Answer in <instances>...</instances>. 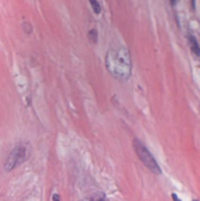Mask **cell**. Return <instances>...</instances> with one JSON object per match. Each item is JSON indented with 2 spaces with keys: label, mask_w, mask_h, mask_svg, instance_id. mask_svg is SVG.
<instances>
[{
  "label": "cell",
  "mask_w": 200,
  "mask_h": 201,
  "mask_svg": "<svg viewBox=\"0 0 200 201\" xmlns=\"http://www.w3.org/2000/svg\"><path fill=\"white\" fill-rule=\"evenodd\" d=\"M188 42H189V46H190V49L191 51L194 53L196 56H200V47L198 45V42L197 40L195 39L194 37H192V35H189L188 37Z\"/></svg>",
  "instance_id": "obj_4"
},
{
  "label": "cell",
  "mask_w": 200,
  "mask_h": 201,
  "mask_svg": "<svg viewBox=\"0 0 200 201\" xmlns=\"http://www.w3.org/2000/svg\"><path fill=\"white\" fill-rule=\"evenodd\" d=\"M105 64L109 73L120 81H126L132 76V59L126 47L119 46L108 50Z\"/></svg>",
  "instance_id": "obj_1"
},
{
  "label": "cell",
  "mask_w": 200,
  "mask_h": 201,
  "mask_svg": "<svg viewBox=\"0 0 200 201\" xmlns=\"http://www.w3.org/2000/svg\"><path fill=\"white\" fill-rule=\"evenodd\" d=\"M31 156V144L29 142H20L13 148L5 160L4 170L11 172L12 170L21 166Z\"/></svg>",
  "instance_id": "obj_2"
},
{
  "label": "cell",
  "mask_w": 200,
  "mask_h": 201,
  "mask_svg": "<svg viewBox=\"0 0 200 201\" xmlns=\"http://www.w3.org/2000/svg\"><path fill=\"white\" fill-rule=\"evenodd\" d=\"M52 201H61L59 194H57V193L53 194V195H52Z\"/></svg>",
  "instance_id": "obj_8"
},
{
  "label": "cell",
  "mask_w": 200,
  "mask_h": 201,
  "mask_svg": "<svg viewBox=\"0 0 200 201\" xmlns=\"http://www.w3.org/2000/svg\"><path fill=\"white\" fill-rule=\"evenodd\" d=\"M133 145L134 148V151L137 154V156L140 159V161L143 163V165L148 169L150 172H152L155 175L161 174V169H160L158 163L156 162V160L154 159L152 154L150 153V151L144 146V144L139 141L138 139H133Z\"/></svg>",
  "instance_id": "obj_3"
},
{
  "label": "cell",
  "mask_w": 200,
  "mask_h": 201,
  "mask_svg": "<svg viewBox=\"0 0 200 201\" xmlns=\"http://www.w3.org/2000/svg\"><path fill=\"white\" fill-rule=\"evenodd\" d=\"M170 1H171L172 5H176V3L178 2V0H170Z\"/></svg>",
  "instance_id": "obj_10"
},
{
  "label": "cell",
  "mask_w": 200,
  "mask_h": 201,
  "mask_svg": "<svg viewBox=\"0 0 200 201\" xmlns=\"http://www.w3.org/2000/svg\"><path fill=\"white\" fill-rule=\"evenodd\" d=\"M90 201H105V195L102 192H97L93 194L92 197L90 198Z\"/></svg>",
  "instance_id": "obj_7"
},
{
  "label": "cell",
  "mask_w": 200,
  "mask_h": 201,
  "mask_svg": "<svg viewBox=\"0 0 200 201\" xmlns=\"http://www.w3.org/2000/svg\"><path fill=\"white\" fill-rule=\"evenodd\" d=\"M87 37H88V39H89V41L91 42V43L95 44L97 42V40H98V32L96 31V29H90V31L88 32Z\"/></svg>",
  "instance_id": "obj_5"
},
{
  "label": "cell",
  "mask_w": 200,
  "mask_h": 201,
  "mask_svg": "<svg viewBox=\"0 0 200 201\" xmlns=\"http://www.w3.org/2000/svg\"><path fill=\"white\" fill-rule=\"evenodd\" d=\"M172 196H173V200H174V201H181V199H179V197L177 196L175 193H173V195H172Z\"/></svg>",
  "instance_id": "obj_9"
},
{
  "label": "cell",
  "mask_w": 200,
  "mask_h": 201,
  "mask_svg": "<svg viewBox=\"0 0 200 201\" xmlns=\"http://www.w3.org/2000/svg\"><path fill=\"white\" fill-rule=\"evenodd\" d=\"M89 3H90V5H91V8H92V10H93V12L95 13L96 15L100 14L101 7H100L99 2H98L97 0H89Z\"/></svg>",
  "instance_id": "obj_6"
},
{
  "label": "cell",
  "mask_w": 200,
  "mask_h": 201,
  "mask_svg": "<svg viewBox=\"0 0 200 201\" xmlns=\"http://www.w3.org/2000/svg\"><path fill=\"white\" fill-rule=\"evenodd\" d=\"M195 201H196V200H195Z\"/></svg>",
  "instance_id": "obj_11"
}]
</instances>
